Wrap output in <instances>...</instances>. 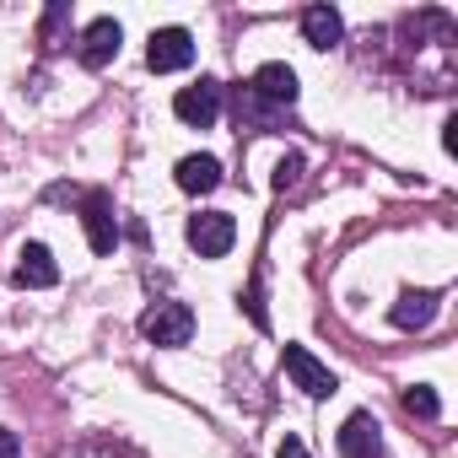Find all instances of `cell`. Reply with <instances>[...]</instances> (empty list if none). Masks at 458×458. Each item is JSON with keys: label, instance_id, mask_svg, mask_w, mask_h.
I'll return each mask as SVG.
<instances>
[{"label": "cell", "instance_id": "cell-1", "mask_svg": "<svg viewBox=\"0 0 458 458\" xmlns=\"http://www.w3.org/2000/svg\"><path fill=\"white\" fill-rule=\"evenodd\" d=\"M140 335L151 345H189L194 340V313L183 302H151L140 313Z\"/></svg>", "mask_w": 458, "mask_h": 458}, {"label": "cell", "instance_id": "cell-2", "mask_svg": "<svg viewBox=\"0 0 458 458\" xmlns=\"http://www.w3.org/2000/svg\"><path fill=\"white\" fill-rule=\"evenodd\" d=\"M281 367H286V377H292L308 399H329V394H335V372H329L308 345H286V351H281Z\"/></svg>", "mask_w": 458, "mask_h": 458}, {"label": "cell", "instance_id": "cell-3", "mask_svg": "<svg viewBox=\"0 0 458 458\" xmlns=\"http://www.w3.org/2000/svg\"><path fill=\"white\" fill-rule=\"evenodd\" d=\"M189 243L199 249V259H221L226 249L238 243V221L226 216V210H205L189 221Z\"/></svg>", "mask_w": 458, "mask_h": 458}, {"label": "cell", "instance_id": "cell-4", "mask_svg": "<svg viewBox=\"0 0 458 458\" xmlns=\"http://www.w3.org/2000/svg\"><path fill=\"white\" fill-rule=\"evenodd\" d=\"M81 221H87V243H92V254H114V249H119L114 199H108L103 189H92V194L81 199Z\"/></svg>", "mask_w": 458, "mask_h": 458}, {"label": "cell", "instance_id": "cell-5", "mask_svg": "<svg viewBox=\"0 0 458 458\" xmlns=\"http://www.w3.org/2000/svg\"><path fill=\"white\" fill-rule=\"evenodd\" d=\"M173 114L183 119V124H194V130H210L216 124V114H221V81H194V87H183L178 98H173Z\"/></svg>", "mask_w": 458, "mask_h": 458}, {"label": "cell", "instance_id": "cell-6", "mask_svg": "<svg viewBox=\"0 0 458 458\" xmlns=\"http://www.w3.org/2000/svg\"><path fill=\"white\" fill-rule=\"evenodd\" d=\"M119 22L114 17H98V22H87V33H81V44H76V60L87 65V71H103L114 55H119Z\"/></svg>", "mask_w": 458, "mask_h": 458}, {"label": "cell", "instance_id": "cell-7", "mask_svg": "<svg viewBox=\"0 0 458 458\" xmlns=\"http://www.w3.org/2000/svg\"><path fill=\"white\" fill-rule=\"evenodd\" d=\"M249 98L270 103V108H292L297 103V71L292 65H259L254 81H249Z\"/></svg>", "mask_w": 458, "mask_h": 458}, {"label": "cell", "instance_id": "cell-8", "mask_svg": "<svg viewBox=\"0 0 458 458\" xmlns=\"http://www.w3.org/2000/svg\"><path fill=\"white\" fill-rule=\"evenodd\" d=\"M189 60H194V38H189L183 28L151 33V44H146V65H151V71H183Z\"/></svg>", "mask_w": 458, "mask_h": 458}, {"label": "cell", "instance_id": "cell-9", "mask_svg": "<svg viewBox=\"0 0 458 458\" xmlns=\"http://www.w3.org/2000/svg\"><path fill=\"white\" fill-rule=\"evenodd\" d=\"M377 431H383V426H377L367 410H356V415L340 426V437H335V442H340V453H345V458H377V447H383V437H377Z\"/></svg>", "mask_w": 458, "mask_h": 458}, {"label": "cell", "instance_id": "cell-10", "mask_svg": "<svg viewBox=\"0 0 458 458\" xmlns=\"http://www.w3.org/2000/svg\"><path fill=\"white\" fill-rule=\"evenodd\" d=\"M60 281V270H55V254L44 249V243H28L22 254H17V286H33V292H44V286H55Z\"/></svg>", "mask_w": 458, "mask_h": 458}, {"label": "cell", "instance_id": "cell-11", "mask_svg": "<svg viewBox=\"0 0 458 458\" xmlns=\"http://www.w3.org/2000/svg\"><path fill=\"white\" fill-rule=\"evenodd\" d=\"M302 38H308L313 49H335V44L345 38L340 12H329V6H308V12H302Z\"/></svg>", "mask_w": 458, "mask_h": 458}, {"label": "cell", "instance_id": "cell-12", "mask_svg": "<svg viewBox=\"0 0 458 458\" xmlns=\"http://www.w3.org/2000/svg\"><path fill=\"white\" fill-rule=\"evenodd\" d=\"M221 183V162L216 157H183L178 162V189L183 194H210Z\"/></svg>", "mask_w": 458, "mask_h": 458}, {"label": "cell", "instance_id": "cell-13", "mask_svg": "<svg viewBox=\"0 0 458 458\" xmlns=\"http://www.w3.org/2000/svg\"><path fill=\"white\" fill-rule=\"evenodd\" d=\"M431 318H437V292H404L394 302V324L399 329H426Z\"/></svg>", "mask_w": 458, "mask_h": 458}, {"label": "cell", "instance_id": "cell-14", "mask_svg": "<svg viewBox=\"0 0 458 458\" xmlns=\"http://www.w3.org/2000/svg\"><path fill=\"white\" fill-rule=\"evenodd\" d=\"M404 410H410L415 420H437V415H442V404H437V394H431L426 383H415V388H404Z\"/></svg>", "mask_w": 458, "mask_h": 458}, {"label": "cell", "instance_id": "cell-15", "mask_svg": "<svg viewBox=\"0 0 458 458\" xmlns=\"http://www.w3.org/2000/svg\"><path fill=\"white\" fill-rule=\"evenodd\" d=\"M65 17H71V6H65V0H55V6L44 12V28H38V38H44V49H55V38H60V28H65Z\"/></svg>", "mask_w": 458, "mask_h": 458}, {"label": "cell", "instance_id": "cell-16", "mask_svg": "<svg viewBox=\"0 0 458 458\" xmlns=\"http://www.w3.org/2000/svg\"><path fill=\"white\" fill-rule=\"evenodd\" d=\"M302 183V157H281V167H276V189L286 194V189H297Z\"/></svg>", "mask_w": 458, "mask_h": 458}, {"label": "cell", "instance_id": "cell-17", "mask_svg": "<svg viewBox=\"0 0 458 458\" xmlns=\"http://www.w3.org/2000/svg\"><path fill=\"white\" fill-rule=\"evenodd\" d=\"M276 458H308V447H302V437H281V453Z\"/></svg>", "mask_w": 458, "mask_h": 458}, {"label": "cell", "instance_id": "cell-18", "mask_svg": "<svg viewBox=\"0 0 458 458\" xmlns=\"http://www.w3.org/2000/svg\"><path fill=\"white\" fill-rule=\"evenodd\" d=\"M22 453V442H17V431H6V426H0V458H17Z\"/></svg>", "mask_w": 458, "mask_h": 458}]
</instances>
